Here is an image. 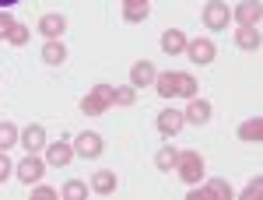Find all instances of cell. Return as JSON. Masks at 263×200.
Returning a JSON list of instances; mask_svg holds the SVG:
<instances>
[{
  "mask_svg": "<svg viewBox=\"0 0 263 200\" xmlns=\"http://www.w3.org/2000/svg\"><path fill=\"white\" fill-rule=\"evenodd\" d=\"M235 42H239V49H260V32H256V25H242L239 32H235Z\"/></svg>",
  "mask_w": 263,
  "mask_h": 200,
  "instance_id": "d6986e66",
  "label": "cell"
},
{
  "mask_svg": "<svg viewBox=\"0 0 263 200\" xmlns=\"http://www.w3.org/2000/svg\"><path fill=\"white\" fill-rule=\"evenodd\" d=\"M18 144V130H14V123H0V151H7V148H14Z\"/></svg>",
  "mask_w": 263,
  "mask_h": 200,
  "instance_id": "d4e9b609",
  "label": "cell"
},
{
  "mask_svg": "<svg viewBox=\"0 0 263 200\" xmlns=\"http://www.w3.org/2000/svg\"><path fill=\"white\" fill-rule=\"evenodd\" d=\"M42 172H46V161L35 158V155H25V161L18 165V179L25 183V186H35V183L42 179Z\"/></svg>",
  "mask_w": 263,
  "mask_h": 200,
  "instance_id": "52a82bcc",
  "label": "cell"
},
{
  "mask_svg": "<svg viewBox=\"0 0 263 200\" xmlns=\"http://www.w3.org/2000/svg\"><path fill=\"white\" fill-rule=\"evenodd\" d=\"M18 137H21V148H25L28 155H35V151H42V148H46V130H42L39 123H28Z\"/></svg>",
  "mask_w": 263,
  "mask_h": 200,
  "instance_id": "ba28073f",
  "label": "cell"
},
{
  "mask_svg": "<svg viewBox=\"0 0 263 200\" xmlns=\"http://www.w3.org/2000/svg\"><path fill=\"white\" fill-rule=\"evenodd\" d=\"M28 35H32V32H28V25L14 21V25H11V32H7V42H11V46H25V42H28Z\"/></svg>",
  "mask_w": 263,
  "mask_h": 200,
  "instance_id": "4316f807",
  "label": "cell"
},
{
  "mask_svg": "<svg viewBox=\"0 0 263 200\" xmlns=\"http://www.w3.org/2000/svg\"><path fill=\"white\" fill-rule=\"evenodd\" d=\"M137 102V88L126 84V88H112V105H134Z\"/></svg>",
  "mask_w": 263,
  "mask_h": 200,
  "instance_id": "cb8c5ba5",
  "label": "cell"
},
{
  "mask_svg": "<svg viewBox=\"0 0 263 200\" xmlns=\"http://www.w3.org/2000/svg\"><path fill=\"white\" fill-rule=\"evenodd\" d=\"M182 113L179 109H165V113H158V134H162V137H176V134H179L182 130Z\"/></svg>",
  "mask_w": 263,
  "mask_h": 200,
  "instance_id": "9c48e42d",
  "label": "cell"
},
{
  "mask_svg": "<svg viewBox=\"0 0 263 200\" xmlns=\"http://www.w3.org/2000/svg\"><path fill=\"white\" fill-rule=\"evenodd\" d=\"M182 120L186 123H207L211 120V102L207 99H190V105H186V113H182Z\"/></svg>",
  "mask_w": 263,
  "mask_h": 200,
  "instance_id": "8fae6325",
  "label": "cell"
},
{
  "mask_svg": "<svg viewBox=\"0 0 263 200\" xmlns=\"http://www.w3.org/2000/svg\"><path fill=\"white\" fill-rule=\"evenodd\" d=\"M182 53H186L193 63H211L218 49H214V42H211V39H186V49H182Z\"/></svg>",
  "mask_w": 263,
  "mask_h": 200,
  "instance_id": "8992f818",
  "label": "cell"
},
{
  "mask_svg": "<svg viewBox=\"0 0 263 200\" xmlns=\"http://www.w3.org/2000/svg\"><path fill=\"white\" fill-rule=\"evenodd\" d=\"M260 14H263L260 0H246V4H239V11H235L239 25H260Z\"/></svg>",
  "mask_w": 263,
  "mask_h": 200,
  "instance_id": "9a60e30c",
  "label": "cell"
},
{
  "mask_svg": "<svg viewBox=\"0 0 263 200\" xmlns=\"http://www.w3.org/2000/svg\"><path fill=\"white\" fill-rule=\"evenodd\" d=\"M35 197H39V200H53V197H57V190H53V186H42V183H35Z\"/></svg>",
  "mask_w": 263,
  "mask_h": 200,
  "instance_id": "f1b7e54d",
  "label": "cell"
},
{
  "mask_svg": "<svg viewBox=\"0 0 263 200\" xmlns=\"http://www.w3.org/2000/svg\"><path fill=\"white\" fill-rule=\"evenodd\" d=\"M203 169H207V165H203V155H197V151H179L176 172L182 176V183H186V186H197V183L207 176Z\"/></svg>",
  "mask_w": 263,
  "mask_h": 200,
  "instance_id": "6da1fadb",
  "label": "cell"
},
{
  "mask_svg": "<svg viewBox=\"0 0 263 200\" xmlns=\"http://www.w3.org/2000/svg\"><path fill=\"white\" fill-rule=\"evenodd\" d=\"M14 4H21V0H0V11H7V7H14Z\"/></svg>",
  "mask_w": 263,
  "mask_h": 200,
  "instance_id": "1f68e13d",
  "label": "cell"
},
{
  "mask_svg": "<svg viewBox=\"0 0 263 200\" xmlns=\"http://www.w3.org/2000/svg\"><path fill=\"white\" fill-rule=\"evenodd\" d=\"M123 4H147V0H123Z\"/></svg>",
  "mask_w": 263,
  "mask_h": 200,
  "instance_id": "d6a6232c",
  "label": "cell"
},
{
  "mask_svg": "<svg viewBox=\"0 0 263 200\" xmlns=\"http://www.w3.org/2000/svg\"><path fill=\"white\" fill-rule=\"evenodd\" d=\"M11 169H14V165H11V158H7V155L0 151V183H4L7 176H11Z\"/></svg>",
  "mask_w": 263,
  "mask_h": 200,
  "instance_id": "f546056e",
  "label": "cell"
},
{
  "mask_svg": "<svg viewBox=\"0 0 263 200\" xmlns=\"http://www.w3.org/2000/svg\"><path fill=\"white\" fill-rule=\"evenodd\" d=\"M176 95L197 99V78H193V74H176Z\"/></svg>",
  "mask_w": 263,
  "mask_h": 200,
  "instance_id": "7402d4cb",
  "label": "cell"
},
{
  "mask_svg": "<svg viewBox=\"0 0 263 200\" xmlns=\"http://www.w3.org/2000/svg\"><path fill=\"white\" fill-rule=\"evenodd\" d=\"M130 84H134V88H147V84H155V67H151L147 60L134 63V67H130Z\"/></svg>",
  "mask_w": 263,
  "mask_h": 200,
  "instance_id": "4fadbf2b",
  "label": "cell"
},
{
  "mask_svg": "<svg viewBox=\"0 0 263 200\" xmlns=\"http://www.w3.org/2000/svg\"><path fill=\"white\" fill-rule=\"evenodd\" d=\"M84 193H88V186H84L81 179H67L63 190H60V197H67V200H81Z\"/></svg>",
  "mask_w": 263,
  "mask_h": 200,
  "instance_id": "484cf974",
  "label": "cell"
},
{
  "mask_svg": "<svg viewBox=\"0 0 263 200\" xmlns=\"http://www.w3.org/2000/svg\"><path fill=\"white\" fill-rule=\"evenodd\" d=\"M42 60L53 63V67H60L63 60H67V49H63L60 39H46V46H42Z\"/></svg>",
  "mask_w": 263,
  "mask_h": 200,
  "instance_id": "ac0fdd59",
  "label": "cell"
},
{
  "mask_svg": "<svg viewBox=\"0 0 263 200\" xmlns=\"http://www.w3.org/2000/svg\"><path fill=\"white\" fill-rule=\"evenodd\" d=\"M116 186H120V179H116L112 169H99V172L91 176V190H95V193H112Z\"/></svg>",
  "mask_w": 263,
  "mask_h": 200,
  "instance_id": "5bb4252c",
  "label": "cell"
},
{
  "mask_svg": "<svg viewBox=\"0 0 263 200\" xmlns=\"http://www.w3.org/2000/svg\"><path fill=\"white\" fill-rule=\"evenodd\" d=\"M203 197L232 200L235 193H232V186H228L224 179H211V183H203V186H190V200H203Z\"/></svg>",
  "mask_w": 263,
  "mask_h": 200,
  "instance_id": "277c9868",
  "label": "cell"
},
{
  "mask_svg": "<svg viewBox=\"0 0 263 200\" xmlns=\"http://www.w3.org/2000/svg\"><path fill=\"white\" fill-rule=\"evenodd\" d=\"M155 92H158L162 99H172V95H176V70L155 74Z\"/></svg>",
  "mask_w": 263,
  "mask_h": 200,
  "instance_id": "ffe728a7",
  "label": "cell"
},
{
  "mask_svg": "<svg viewBox=\"0 0 263 200\" xmlns=\"http://www.w3.org/2000/svg\"><path fill=\"white\" fill-rule=\"evenodd\" d=\"M39 32L46 35V39H60L63 32H67V18H63V14H42Z\"/></svg>",
  "mask_w": 263,
  "mask_h": 200,
  "instance_id": "30bf717a",
  "label": "cell"
},
{
  "mask_svg": "<svg viewBox=\"0 0 263 200\" xmlns=\"http://www.w3.org/2000/svg\"><path fill=\"white\" fill-rule=\"evenodd\" d=\"M162 49L168 53V57L182 53V49H186V35H182L179 28H168V32H162Z\"/></svg>",
  "mask_w": 263,
  "mask_h": 200,
  "instance_id": "e0dca14e",
  "label": "cell"
},
{
  "mask_svg": "<svg viewBox=\"0 0 263 200\" xmlns=\"http://www.w3.org/2000/svg\"><path fill=\"white\" fill-rule=\"evenodd\" d=\"M11 25H14V18H11L7 11H0V39H7V32H11Z\"/></svg>",
  "mask_w": 263,
  "mask_h": 200,
  "instance_id": "83f0119b",
  "label": "cell"
},
{
  "mask_svg": "<svg viewBox=\"0 0 263 200\" xmlns=\"http://www.w3.org/2000/svg\"><path fill=\"white\" fill-rule=\"evenodd\" d=\"M176 161H179V151H176L172 144H165L162 151L155 155V165H158L162 172H176Z\"/></svg>",
  "mask_w": 263,
  "mask_h": 200,
  "instance_id": "44dd1931",
  "label": "cell"
},
{
  "mask_svg": "<svg viewBox=\"0 0 263 200\" xmlns=\"http://www.w3.org/2000/svg\"><path fill=\"white\" fill-rule=\"evenodd\" d=\"M147 14H151L147 4H123V18L126 21H147Z\"/></svg>",
  "mask_w": 263,
  "mask_h": 200,
  "instance_id": "603a6c76",
  "label": "cell"
},
{
  "mask_svg": "<svg viewBox=\"0 0 263 200\" xmlns=\"http://www.w3.org/2000/svg\"><path fill=\"white\" fill-rule=\"evenodd\" d=\"M239 140H246V144H260L263 140V116L246 120L242 126H239Z\"/></svg>",
  "mask_w": 263,
  "mask_h": 200,
  "instance_id": "2e32d148",
  "label": "cell"
},
{
  "mask_svg": "<svg viewBox=\"0 0 263 200\" xmlns=\"http://www.w3.org/2000/svg\"><path fill=\"white\" fill-rule=\"evenodd\" d=\"M260 186H263L260 179H253V183H249V186H246V190H242V197H246V200H253V197H256V193H260Z\"/></svg>",
  "mask_w": 263,
  "mask_h": 200,
  "instance_id": "4dcf8cb0",
  "label": "cell"
},
{
  "mask_svg": "<svg viewBox=\"0 0 263 200\" xmlns=\"http://www.w3.org/2000/svg\"><path fill=\"white\" fill-rule=\"evenodd\" d=\"M228 21H232V11L224 7L221 0H207V4H203V25H207L211 32H224Z\"/></svg>",
  "mask_w": 263,
  "mask_h": 200,
  "instance_id": "3957f363",
  "label": "cell"
},
{
  "mask_svg": "<svg viewBox=\"0 0 263 200\" xmlns=\"http://www.w3.org/2000/svg\"><path fill=\"white\" fill-rule=\"evenodd\" d=\"M102 148H105V144H102V137L95 134V130H84V134L74 137V151H78L81 158H99Z\"/></svg>",
  "mask_w": 263,
  "mask_h": 200,
  "instance_id": "5b68a950",
  "label": "cell"
},
{
  "mask_svg": "<svg viewBox=\"0 0 263 200\" xmlns=\"http://www.w3.org/2000/svg\"><path fill=\"white\" fill-rule=\"evenodd\" d=\"M109 105H112V84H95L91 95L81 99V113L84 116H102Z\"/></svg>",
  "mask_w": 263,
  "mask_h": 200,
  "instance_id": "7a4b0ae2",
  "label": "cell"
},
{
  "mask_svg": "<svg viewBox=\"0 0 263 200\" xmlns=\"http://www.w3.org/2000/svg\"><path fill=\"white\" fill-rule=\"evenodd\" d=\"M74 158V148L67 140H57V144H46V165H67Z\"/></svg>",
  "mask_w": 263,
  "mask_h": 200,
  "instance_id": "7c38bea8",
  "label": "cell"
}]
</instances>
